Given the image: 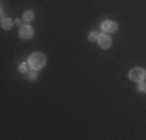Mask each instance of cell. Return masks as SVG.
<instances>
[{
	"instance_id": "obj_3",
	"label": "cell",
	"mask_w": 146,
	"mask_h": 140,
	"mask_svg": "<svg viewBox=\"0 0 146 140\" xmlns=\"http://www.w3.org/2000/svg\"><path fill=\"white\" fill-rule=\"evenodd\" d=\"M19 36L22 37V39H31V37H33V28L30 25H22L19 30Z\"/></svg>"
},
{
	"instance_id": "obj_1",
	"label": "cell",
	"mask_w": 146,
	"mask_h": 140,
	"mask_svg": "<svg viewBox=\"0 0 146 140\" xmlns=\"http://www.w3.org/2000/svg\"><path fill=\"white\" fill-rule=\"evenodd\" d=\"M45 62H47V59H45V56L42 53H33L28 58V65L31 69H34V70L42 69L45 65Z\"/></svg>"
},
{
	"instance_id": "obj_5",
	"label": "cell",
	"mask_w": 146,
	"mask_h": 140,
	"mask_svg": "<svg viewBox=\"0 0 146 140\" xmlns=\"http://www.w3.org/2000/svg\"><path fill=\"white\" fill-rule=\"evenodd\" d=\"M98 44H100L101 48H109L110 44H112V41H110V37L104 33V34H101V36H98Z\"/></svg>"
},
{
	"instance_id": "obj_7",
	"label": "cell",
	"mask_w": 146,
	"mask_h": 140,
	"mask_svg": "<svg viewBox=\"0 0 146 140\" xmlns=\"http://www.w3.org/2000/svg\"><path fill=\"white\" fill-rule=\"evenodd\" d=\"M33 19H34V13L31 11V9L25 11V14H23V20H27V22H31Z\"/></svg>"
},
{
	"instance_id": "obj_8",
	"label": "cell",
	"mask_w": 146,
	"mask_h": 140,
	"mask_svg": "<svg viewBox=\"0 0 146 140\" xmlns=\"http://www.w3.org/2000/svg\"><path fill=\"white\" fill-rule=\"evenodd\" d=\"M27 70H28V67H27V65H25V64H20V65H19V72H22V73H25V72H27Z\"/></svg>"
},
{
	"instance_id": "obj_6",
	"label": "cell",
	"mask_w": 146,
	"mask_h": 140,
	"mask_svg": "<svg viewBox=\"0 0 146 140\" xmlns=\"http://www.w3.org/2000/svg\"><path fill=\"white\" fill-rule=\"evenodd\" d=\"M11 27H13V20L3 17V19H2V28H3V30H9Z\"/></svg>"
},
{
	"instance_id": "obj_9",
	"label": "cell",
	"mask_w": 146,
	"mask_h": 140,
	"mask_svg": "<svg viewBox=\"0 0 146 140\" xmlns=\"http://www.w3.org/2000/svg\"><path fill=\"white\" fill-rule=\"evenodd\" d=\"M138 89H140V92H146V84H145V83H140Z\"/></svg>"
},
{
	"instance_id": "obj_11",
	"label": "cell",
	"mask_w": 146,
	"mask_h": 140,
	"mask_svg": "<svg viewBox=\"0 0 146 140\" xmlns=\"http://www.w3.org/2000/svg\"><path fill=\"white\" fill-rule=\"evenodd\" d=\"M30 78H31V79H36V78H37V73L34 72V70H33V72L30 73Z\"/></svg>"
},
{
	"instance_id": "obj_4",
	"label": "cell",
	"mask_w": 146,
	"mask_h": 140,
	"mask_svg": "<svg viewBox=\"0 0 146 140\" xmlns=\"http://www.w3.org/2000/svg\"><path fill=\"white\" fill-rule=\"evenodd\" d=\"M101 28H103V31L104 33H115L117 31V23L115 22H112V20H106V22H103V25H101Z\"/></svg>"
},
{
	"instance_id": "obj_2",
	"label": "cell",
	"mask_w": 146,
	"mask_h": 140,
	"mask_svg": "<svg viewBox=\"0 0 146 140\" xmlns=\"http://www.w3.org/2000/svg\"><path fill=\"white\" fill-rule=\"evenodd\" d=\"M145 76H146V72L141 67H135L129 72V78L132 81H143Z\"/></svg>"
},
{
	"instance_id": "obj_10",
	"label": "cell",
	"mask_w": 146,
	"mask_h": 140,
	"mask_svg": "<svg viewBox=\"0 0 146 140\" xmlns=\"http://www.w3.org/2000/svg\"><path fill=\"white\" fill-rule=\"evenodd\" d=\"M96 37H98V36H96L95 33H90V34H89V39H90V41H96Z\"/></svg>"
}]
</instances>
